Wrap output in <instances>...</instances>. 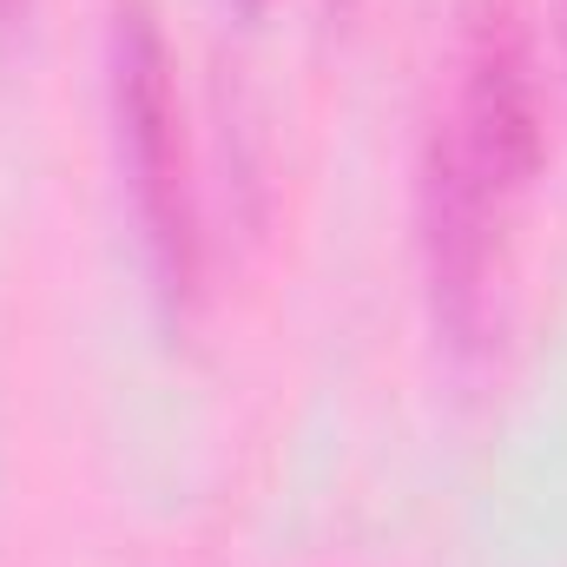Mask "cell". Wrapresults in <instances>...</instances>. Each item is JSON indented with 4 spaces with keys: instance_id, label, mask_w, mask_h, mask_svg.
Returning <instances> with one entry per match:
<instances>
[{
    "instance_id": "1",
    "label": "cell",
    "mask_w": 567,
    "mask_h": 567,
    "mask_svg": "<svg viewBox=\"0 0 567 567\" xmlns=\"http://www.w3.org/2000/svg\"><path fill=\"white\" fill-rule=\"evenodd\" d=\"M542 80L515 0H475L455 40V86L423 152V251L435 317L455 343L488 323L495 258L515 198L542 172Z\"/></svg>"
},
{
    "instance_id": "2",
    "label": "cell",
    "mask_w": 567,
    "mask_h": 567,
    "mask_svg": "<svg viewBox=\"0 0 567 567\" xmlns=\"http://www.w3.org/2000/svg\"><path fill=\"white\" fill-rule=\"evenodd\" d=\"M113 126L133 185L145 251L158 290L172 303L198 297L205 238H198V192H192V152H185V106H178V66L165 47V27L145 0H120L113 13Z\"/></svg>"
},
{
    "instance_id": "3",
    "label": "cell",
    "mask_w": 567,
    "mask_h": 567,
    "mask_svg": "<svg viewBox=\"0 0 567 567\" xmlns=\"http://www.w3.org/2000/svg\"><path fill=\"white\" fill-rule=\"evenodd\" d=\"M27 13H33V0H0V40H7L13 27H27Z\"/></svg>"
},
{
    "instance_id": "4",
    "label": "cell",
    "mask_w": 567,
    "mask_h": 567,
    "mask_svg": "<svg viewBox=\"0 0 567 567\" xmlns=\"http://www.w3.org/2000/svg\"><path fill=\"white\" fill-rule=\"evenodd\" d=\"M245 7H258V0H245Z\"/></svg>"
}]
</instances>
